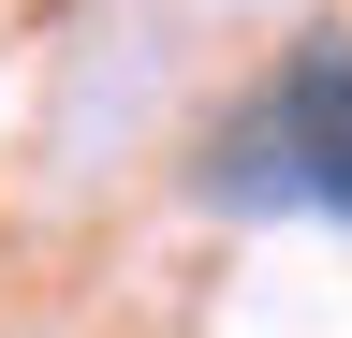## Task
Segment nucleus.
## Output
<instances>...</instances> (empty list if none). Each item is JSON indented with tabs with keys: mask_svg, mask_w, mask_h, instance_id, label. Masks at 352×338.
<instances>
[{
	"mask_svg": "<svg viewBox=\"0 0 352 338\" xmlns=\"http://www.w3.org/2000/svg\"><path fill=\"white\" fill-rule=\"evenodd\" d=\"M206 191L352 221V45H338V30H323V45H294V59H279V89H264L235 133L206 147Z\"/></svg>",
	"mask_w": 352,
	"mask_h": 338,
	"instance_id": "1",
	"label": "nucleus"
}]
</instances>
